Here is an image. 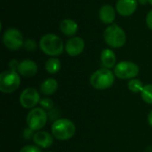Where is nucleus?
Masks as SVG:
<instances>
[{
	"label": "nucleus",
	"mask_w": 152,
	"mask_h": 152,
	"mask_svg": "<svg viewBox=\"0 0 152 152\" xmlns=\"http://www.w3.org/2000/svg\"><path fill=\"white\" fill-rule=\"evenodd\" d=\"M41 51L49 56H58L63 53L64 44L60 37L54 34H45L39 41Z\"/></svg>",
	"instance_id": "obj_1"
},
{
	"label": "nucleus",
	"mask_w": 152,
	"mask_h": 152,
	"mask_svg": "<svg viewBox=\"0 0 152 152\" xmlns=\"http://www.w3.org/2000/svg\"><path fill=\"white\" fill-rule=\"evenodd\" d=\"M52 134L59 141H68L71 139L76 133L74 123L67 118H59L52 125Z\"/></svg>",
	"instance_id": "obj_2"
},
{
	"label": "nucleus",
	"mask_w": 152,
	"mask_h": 152,
	"mask_svg": "<svg viewBox=\"0 0 152 152\" xmlns=\"http://www.w3.org/2000/svg\"><path fill=\"white\" fill-rule=\"evenodd\" d=\"M115 82V74L109 69L103 68L94 72L90 77V84L96 90L110 88Z\"/></svg>",
	"instance_id": "obj_3"
},
{
	"label": "nucleus",
	"mask_w": 152,
	"mask_h": 152,
	"mask_svg": "<svg viewBox=\"0 0 152 152\" xmlns=\"http://www.w3.org/2000/svg\"><path fill=\"white\" fill-rule=\"evenodd\" d=\"M103 37L106 44L112 48H120L126 41V35L124 29L117 24L109 26L104 30Z\"/></svg>",
	"instance_id": "obj_4"
},
{
	"label": "nucleus",
	"mask_w": 152,
	"mask_h": 152,
	"mask_svg": "<svg viewBox=\"0 0 152 152\" xmlns=\"http://www.w3.org/2000/svg\"><path fill=\"white\" fill-rule=\"evenodd\" d=\"M20 85V74L16 70L9 69L0 75V91L4 94H11L16 91Z\"/></svg>",
	"instance_id": "obj_5"
},
{
	"label": "nucleus",
	"mask_w": 152,
	"mask_h": 152,
	"mask_svg": "<svg viewBox=\"0 0 152 152\" xmlns=\"http://www.w3.org/2000/svg\"><path fill=\"white\" fill-rule=\"evenodd\" d=\"M47 120V112L43 108H34L30 110L26 119L28 127L33 131H40L45 126Z\"/></svg>",
	"instance_id": "obj_6"
},
{
	"label": "nucleus",
	"mask_w": 152,
	"mask_h": 152,
	"mask_svg": "<svg viewBox=\"0 0 152 152\" xmlns=\"http://www.w3.org/2000/svg\"><path fill=\"white\" fill-rule=\"evenodd\" d=\"M114 74L120 79H133L138 76L139 67L133 61H120L115 66Z\"/></svg>",
	"instance_id": "obj_7"
},
{
	"label": "nucleus",
	"mask_w": 152,
	"mask_h": 152,
	"mask_svg": "<svg viewBox=\"0 0 152 152\" xmlns=\"http://www.w3.org/2000/svg\"><path fill=\"white\" fill-rule=\"evenodd\" d=\"M3 42L4 46L12 51L19 50L24 45L22 34L16 28H10L4 31Z\"/></svg>",
	"instance_id": "obj_8"
},
{
	"label": "nucleus",
	"mask_w": 152,
	"mask_h": 152,
	"mask_svg": "<svg viewBox=\"0 0 152 152\" xmlns=\"http://www.w3.org/2000/svg\"><path fill=\"white\" fill-rule=\"evenodd\" d=\"M40 100L39 93L33 87L24 89L20 95V103L25 109H34Z\"/></svg>",
	"instance_id": "obj_9"
},
{
	"label": "nucleus",
	"mask_w": 152,
	"mask_h": 152,
	"mask_svg": "<svg viewBox=\"0 0 152 152\" xmlns=\"http://www.w3.org/2000/svg\"><path fill=\"white\" fill-rule=\"evenodd\" d=\"M85 49V41L79 37H74L69 39L65 45L66 53L72 57L78 56Z\"/></svg>",
	"instance_id": "obj_10"
},
{
	"label": "nucleus",
	"mask_w": 152,
	"mask_h": 152,
	"mask_svg": "<svg viewBox=\"0 0 152 152\" xmlns=\"http://www.w3.org/2000/svg\"><path fill=\"white\" fill-rule=\"evenodd\" d=\"M137 0H118L116 9L121 16L127 17L134 13L137 9Z\"/></svg>",
	"instance_id": "obj_11"
},
{
	"label": "nucleus",
	"mask_w": 152,
	"mask_h": 152,
	"mask_svg": "<svg viewBox=\"0 0 152 152\" xmlns=\"http://www.w3.org/2000/svg\"><path fill=\"white\" fill-rule=\"evenodd\" d=\"M17 72L25 77H32L37 73V65L34 61L24 60L19 63Z\"/></svg>",
	"instance_id": "obj_12"
},
{
	"label": "nucleus",
	"mask_w": 152,
	"mask_h": 152,
	"mask_svg": "<svg viewBox=\"0 0 152 152\" xmlns=\"http://www.w3.org/2000/svg\"><path fill=\"white\" fill-rule=\"evenodd\" d=\"M33 142L37 147L47 149L50 148L53 143V135L45 131H37L35 133L33 137Z\"/></svg>",
	"instance_id": "obj_13"
},
{
	"label": "nucleus",
	"mask_w": 152,
	"mask_h": 152,
	"mask_svg": "<svg viewBox=\"0 0 152 152\" xmlns=\"http://www.w3.org/2000/svg\"><path fill=\"white\" fill-rule=\"evenodd\" d=\"M99 17L104 24H111L116 18V11L110 4H103L99 10Z\"/></svg>",
	"instance_id": "obj_14"
},
{
	"label": "nucleus",
	"mask_w": 152,
	"mask_h": 152,
	"mask_svg": "<svg viewBox=\"0 0 152 152\" xmlns=\"http://www.w3.org/2000/svg\"><path fill=\"white\" fill-rule=\"evenodd\" d=\"M101 61L104 68L106 69H112L116 66V54L110 49H104L101 53Z\"/></svg>",
	"instance_id": "obj_15"
},
{
	"label": "nucleus",
	"mask_w": 152,
	"mask_h": 152,
	"mask_svg": "<svg viewBox=\"0 0 152 152\" xmlns=\"http://www.w3.org/2000/svg\"><path fill=\"white\" fill-rule=\"evenodd\" d=\"M60 28L64 35L71 37L77 32L78 25L75 20L71 19H64L63 20H61L60 24Z\"/></svg>",
	"instance_id": "obj_16"
},
{
	"label": "nucleus",
	"mask_w": 152,
	"mask_h": 152,
	"mask_svg": "<svg viewBox=\"0 0 152 152\" xmlns=\"http://www.w3.org/2000/svg\"><path fill=\"white\" fill-rule=\"evenodd\" d=\"M58 82L56 79L54 78H47L45 81L42 82V84L40 85V92L44 94V95H52L53 94L57 89H58Z\"/></svg>",
	"instance_id": "obj_17"
},
{
	"label": "nucleus",
	"mask_w": 152,
	"mask_h": 152,
	"mask_svg": "<svg viewBox=\"0 0 152 152\" xmlns=\"http://www.w3.org/2000/svg\"><path fill=\"white\" fill-rule=\"evenodd\" d=\"M61 67V64L60 60L58 58H55V57L48 59L45 62V70L49 74H56L57 72L60 71Z\"/></svg>",
	"instance_id": "obj_18"
},
{
	"label": "nucleus",
	"mask_w": 152,
	"mask_h": 152,
	"mask_svg": "<svg viewBox=\"0 0 152 152\" xmlns=\"http://www.w3.org/2000/svg\"><path fill=\"white\" fill-rule=\"evenodd\" d=\"M127 86H128V89L133 92V93H140L142 92V88H143V84L142 82L140 80V79H137V78H133V79H130V81L128 82L127 84Z\"/></svg>",
	"instance_id": "obj_19"
},
{
	"label": "nucleus",
	"mask_w": 152,
	"mask_h": 152,
	"mask_svg": "<svg viewBox=\"0 0 152 152\" xmlns=\"http://www.w3.org/2000/svg\"><path fill=\"white\" fill-rule=\"evenodd\" d=\"M142 99L148 104H152V85H146L141 92Z\"/></svg>",
	"instance_id": "obj_20"
},
{
	"label": "nucleus",
	"mask_w": 152,
	"mask_h": 152,
	"mask_svg": "<svg viewBox=\"0 0 152 152\" xmlns=\"http://www.w3.org/2000/svg\"><path fill=\"white\" fill-rule=\"evenodd\" d=\"M39 103H40L41 107L45 110H50L53 109V102L52 99H49V98L41 99Z\"/></svg>",
	"instance_id": "obj_21"
},
{
	"label": "nucleus",
	"mask_w": 152,
	"mask_h": 152,
	"mask_svg": "<svg viewBox=\"0 0 152 152\" xmlns=\"http://www.w3.org/2000/svg\"><path fill=\"white\" fill-rule=\"evenodd\" d=\"M23 47L25 48V50L28 52H33L37 49V43L33 39H27L24 41Z\"/></svg>",
	"instance_id": "obj_22"
},
{
	"label": "nucleus",
	"mask_w": 152,
	"mask_h": 152,
	"mask_svg": "<svg viewBox=\"0 0 152 152\" xmlns=\"http://www.w3.org/2000/svg\"><path fill=\"white\" fill-rule=\"evenodd\" d=\"M19 152H41V150L35 145H27L23 147Z\"/></svg>",
	"instance_id": "obj_23"
},
{
	"label": "nucleus",
	"mask_w": 152,
	"mask_h": 152,
	"mask_svg": "<svg viewBox=\"0 0 152 152\" xmlns=\"http://www.w3.org/2000/svg\"><path fill=\"white\" fill-rule=\"evenodd\" d=\"M34 134H35L34 131H33L32 129H30L29 127L25 128L24 131H23V137H24L26 140H29V139H31V138L33 139Z\"/></svg>",
	"instance_id": "obj_24"
},
{
	"label": "nucleus",
	"mask_w": 152,
	"mask_h": 152,
	"mask_svg": "<svg viewBox=\"0 0 152 152\" xmlns=\"http://www.w3.org/2000/svg\"><path fill=\"white\" fill-rule=\"evenodd\" d=\"M146 23L149 28H151L152 30V10L150 11L146 16Z\"/></svg>",
	"instance_id": "obj_25"
},
{
	"label": "nucleus",
	"mask_w": 152,
	"mask_h": 152,
	"mask_svg": "<svg viewBox=\"0 0 152 152\" xmlns=\"http://www.w3.org/2000/svg\"><path fill=\"white\" fill-rule=\"evenodd\" d=\"M19 63H20V62H18L17 61H12L10 62L9 66H10L11 69H12V70H16V71H17V69H18Z\"/></svg>",
	"instance_id": "obj_26"
},
{
	"label": "nucleus",
	"mask_w": 152,
	"mask_h": 152,
	"mask_svg": "<svg viewBox=\"0 0 152 152\" xmlns=\"http://www.w3.org/2000/svg\"><path fill=\"white\" fill-rule=\"evenodd\" d=\"M148 123L151 126H152V110L148 115Z\"/></svg>",
	"instance_id": "obj_27"
},
{
	"label": "nucleus",
	"mask_w": 152,
	"mask_h": 152,
	"mask_svg": "<svg viewBox=\"0 0 152 152\" xmlns=\"http://www.w3.org/2000/svg\"><path fill=\"white\" fill-rule=\"evenodd\" d=\"M139 2H140L141 4H145L146 3L149 2V0H139Z\"/></svg>",
	"instance_id": "obj_28"
},
{
	"label": "nucleus",
	"mask_w": 152,
	"mask_h": 152,
	"mask_svg": "<svg viewBox=\"0 0 152 152\" xmlns=\"http://www.w3.org/2000/svg\"><path fill=\"white\" fill-rule=\"evenodd\" d=\"M149 3H150V4L152 5V0H149Z\"/></svg>",
	"instance_id": "obj_29"
},
{
	"label": "nucleus",
	"mask_w": 152,
	"mask_h": 152,
	"mask_svg": "<svg viewBox=\"0 0 152 152\" xmlns=\"http://www.w3.org/2000/svg\"><path fill=\"white\" fill-rule=\"evenodd\" d=\"M50 152H53V151H50Z\"/></svg>",
	"instance_id": "obj_30"
}]
</instances>
